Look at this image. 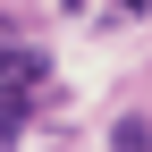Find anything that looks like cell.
I'll use <instances>...</instances> for the list:
<instances>
[{
	"mask_svg": "<svg viewBox=\"0 0 152 152\" xmlns=\"http://www.w3.org/2000/svg\"><path fill=\"white\" fill-rule=\"evenodd\" d=\"M110 9H118V17H144V0H110Z\"/></svg>",
	"mask_w": 152,
	"mask_h": 152,
	"instance_id": "7a4b0ae2",
	"label": "cell"
},
{
	"mask_svg": "<svg viewBox=\"0 0 152 152\" xmlns=\"http://www.w3.org/2000/svg\"><path fill=\"white\" fill-rule=\"evenodd\" d=\"M9 76H26V85H42V59H34V51H9V42H0V85H9Z\"/></svg>",
	"mask_w": 152,
	"mask_h": 152,
	"instance_id": "6da1fadb",
	"label": "cell"
}]
</instances>
